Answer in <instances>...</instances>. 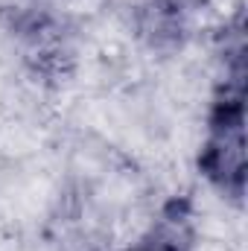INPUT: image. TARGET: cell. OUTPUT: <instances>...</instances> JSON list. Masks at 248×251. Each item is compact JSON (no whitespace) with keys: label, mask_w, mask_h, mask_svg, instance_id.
<instances>
[{"label":"cell","mask_w":248,"mask_h":251,"mask_svg":"<svg viewBox=\"0 0 248 251\" xmlns=\"http://www.w3.org/2000/svg\"><path fill=\"white\" fill-rule=\"evenodd\" d=\"M131 251H178V249L170 246V243H158V246H140V249H131Z\"/></svg>","instance_id":"cell-2"},{"label":"cell","mask_w":248,"mask_h":251,"mask_svg":"<svg viewBox=\"0 0 248 251\" xmlns=\"http://www.w3.org/2000/svg\"><path fill=\"white\" fill-rule=\"evenodd\" d=\"M201 167L222 187L240 193L243 187V82L234 85V94L225 91V100L216 105Z\"/></svg>","instance_id":"cell-1"}]
</instances>
